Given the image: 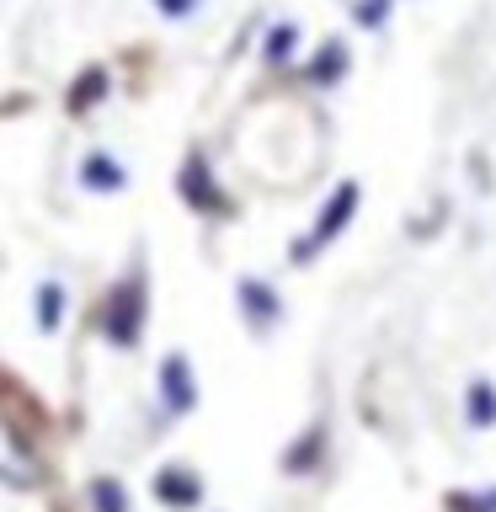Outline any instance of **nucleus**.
Segmentation results:
<instances>
[{"label":"nucleus","mask_w":496,"mask_h":512,"mask_svg":"<svg viewBox=\"0 0 496 512\" xmlns=\"http://www.w3.org/2000/svg\"><path fill=\"white\" fill-rule=\"evenodd\" d=\"M166 400H171L176 411H187V406H192V384H187V363H182V358H171V363H166Z\"/></svg>","instance_id":"1"},{"label":"nucleus","mask_w":496,"mask_h":512,"mask_svg":"<svg viewBox=\"0 0 496 512\" xmlns=\"http://www.w3.org/2000/svg\"><path fill=\"white\" fill-rule=\"evenodd\" d=\"M352 203H358V187H342V192H336V203H331V214L326 219H320V230H315V240H326V235H336V230H342V224H347V208Z\"/></svg>","instance_id":"2"},{"label":"nucleus","mask_w":496,"mask_h":512,"mask_svg":"<svg viewBox=\"0 0 496 512\" xmlns=\"http://www.w3.org/2000/svg\"><path fill=\"white\" fill-rule=\"evenodd\" d=\"M496 422V395L491 384H475L470 390V427H491Z\"/></svg>","instance_id":"3"},{"label":"nucleus","mask_w":496,"mask_h":512,"mask_svg":"<svg viewBox=\"0 0 496 512\" xmlns=\"http://www.w3.org/2000/svg\"><path fill=\"white\" fill-rule=\"evenodd\" d=\"M86 182L91 187H118L123 182V171H118V160H107V155H96L91 166H86Z\"/></svg>","instance_id":"4"},{"label":"nucleus","mask_w":496,"mask_h":512,"mask_svg":"<svg viewBox=\"0 0 496 512\" xmlns=\"http://www.w3.org/2000/svg\"><path fill=\"white\" fill-rule=\"evenodd\" d=\"M240 294H246V310L256 315V320H267V315H278V304H272V294L262 283H240Z\"/></svg>","instance_id":"5"},{"label":"nucleus","mask_w":496,"mask_h":512,"mask_svg":"<svg viewBox=\"0 0 496 512\" xmlns=\"http://www.w3.org/2000/svg\"><path fill=\"white\" fill-rule=\"evenodd\" d=\"M38 299H43V304H38V320H43V331H54V326H59V299H64V294H59L54 283H48Z\"/></svg>","instance_id":"6"},{"label":"nucleus","mask_w":496,"mask_h":512,"mask_svg":"<svg viewBox=\"0 0 496 512\" xmlns=\"http://www.w3.org/2000/svg\"><path fill=\"white\" fill-rule=\"evenodd\" d=\"M96 502H102L107 512H123V491H118V486H107V480H102V486H96Z\"/></svg>","instance_id":"7"},{"label":"nucleus","mask_w":496,"mask_h":512,"mask_svg":"<svg viewBox=\"0 0 496 512\" xmlns=\"http://www.w3.org/2000/svg\"><path fill=\"white\" fill-rule=\"evenodd\" d=\"M288 43H294V27H278V32H272V59L288 54Z\"/></svg>","instance_id":"8"},{"label":"nucleus","mask_w":496,"mask_h":512,"mask_svg":"<svg viewBox=\"0 0 496 512\" xmlns=\"http://www.w3.org/2000/svg\"><path fill=\"white\" fill-rule=\"evenodd\" d=\"M155 6L166 11V16H187L192 6H198V0H155Z\"/></svg>","instance_id":"9"},{"label":"nucleus","mask_w":496,"mask_h":512,"mask_svg":"<svg viewBox=\"0 0 496 512\" xmlns=\"http://www.w3.org/2000/svg\"><path fill=\"white\" fill-rule=\"evenodd\" d=\"M166 496H198V486H187V480H166Z\"/></svg>","instance_id":"10"}]
</instances>
